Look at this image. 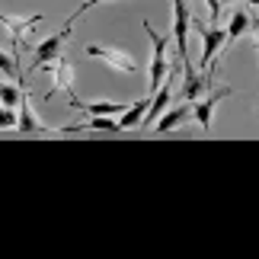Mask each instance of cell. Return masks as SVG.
<instances>
[{
    "label": "cell",
    "instance_id": "obj_1",
    "mask_svg": "<svg viewBox=\"0 0 259 259\" xmlns=\"http://www.w3.org/2000/svg\"><path fill=\"white\" fill-rule=\"evenodd\" d=\"M141 29L147 32V38H151V74H147V87H151V93H154V90L163 83V77L170 74V55H166L170 35L157 32L151 26V19H141Z\"/></svg>",
    "mask_w": 259,
    "mask_h": 259
},
{
    "label": "cell",
    "instance_id": "obj_2",
    "mask_svg": "<svg viewBox=\"0 0 259 259\" xmlns=\"http://www.w3.org/2000/svg\"><path fill=\"white\" fill-rule=\"evenodd\" d=\"M42 13H32V16H10V13H4V10H0V26L7 29L10 32V55H13V61H19V58H23V52H32V45H29V32H32V29L42 23Z\"/></svg>",
    "mask_w": 259,
    "mask_h": 259
},
{
    "label": "cell",
    "instance_id": "obj_3",
    "mask_svg": "<svg viewBox=\"0 0 259 259\" xmlns=\"http://www.w3.org/2000/svg\"><path fill=\"white\" fill-rule=\"evenodd\" d=\"M71 32H74V23H71V19H64V29H58V32H52L48 38H42L38 45H32V61H29L26 74H35V71H42L45 64H52L55 58L64 52V45H67V38H71Z\"/></svg>",
    "mask_w": 259,
    "mask_h": 259
},
{
    "label": "cell",
    "instance_id": "obj_4",
    "mask_svg": "<svg viewBox=\"0 0 259 259\" xmlns=\"http://www.w3.org/2000/svg\"><path fill=\"white\" fill-rule=\"evenodd\" d=\"M192 29L198 32V38H202V55H198V71H208L214 61H218V55L224 52V26H218V23H208L202 26L198 19L192 16Z\"/></svg>",
    "mask_w": 259,
    "mask_h": 259
},
{
    "label": "cell",
    "instance_id": "obj_5",
    "mask_svg": "<svg viewBox=\"0 0 259 259\" xmlns=\"http://www.w3.org/2000/svg\"><path fill=\"white\" fill-rule=\"evenodd\" d=\"M83 55L93 58V61H99V64H106L109 71H115V74H135V71H138L135 55H128L125 48H109V45L90 42V45L83 48Z\"/></svg>",
    "mask_w": 259,
    "mask_h": 259
},
{
    "label": "cell",
    "instance_id": "obj_6",
    "mask_svg": "<svg viewBox=\"0 0 259 259\" xmlns=\"http://www.w3.org/2000/svg\"><path fill=\"white\" fill-rule=\"evenodd\" d=\"M234 90L227 87V83H221V87H214V90H205L202 96L192 103V118L198 122V128H202V135H208L211 132V118H214V109L221 106V99H227Z\"/></svg>",
    "mask_w": 259,
    "mask_h": 259
},
{
    "label": "cell",
    "instance_id": "obj_7",
    "mask_svg": "<svg viewBox=\"0 0 259 259\" xmlns=\"http://www.w3.org/2000/svg\"><path fill=\"white\" fill-rule=\"evenodd\" d=\"M189 29H192L189 0H173V38H176V58L179 61H189Z\"/></svg>",
    "mask_w": 259,
    "mask_h": 259
},
{
    "label": "cell",
    "instance_id": "obj_8",
    "mask_svg": "<svg viewBox=\"0 0 259 259\" xmlns=\"http://www.w3.org/2000/svg\"><path fill=\"white\" fill-rule=\"evenodd\" d=\"M42 71L52 74V87H48L45 99H48V96H55V93H67V96L74 93V77H77V71H74V61H71V58L58 55L52 64H45V67H42Z\"/></svg>",
    "mask_w": 259,
    "mask_h": 259
},
{
    "label": "cell",
    "instance_id": "obj_9",
    "mask_svg": "<svg viewBox=\"0 0 259 259\" xmlns=\"http://www.w3.org/2000/svg\"><path fill=\"white\" fill-rule=\"evenodd\" d=\"M183 87H179V103H195L198 96L205 93L208 87H211V77H208V71H198V67L192 64V58L189 61H183Z\"/></svg>",
    "mask_w": 259,
    "mask_h": 259
},
{
    "label": "cell",
    "instance_id": "obj_10",
    "mask_svg": "<svg viewBox=\"0 0 259 259\" xmlns=\"http://www.w3.org/2000/svg\"><path fill=\"white\" fill-rule=\"evenodd\" d=\"M189 118H192V103H176V106H166L154 122V135H170L176 128H183Z\"/></svg>",
    "mask_w": 259,
    "mask_h": 259
},
{
    "label": "cell",
    "instance_id": "obj_11",
    "mask_svg": "<svg viewBox=\"0 0 259 259\" xmlns=\"http://www.w3.org/2000/svg\"><path fill=\"white\" fill-rule=\"evenodd\" d=\"M67 103H71V109H80V112H87V115H118L128 106L125 99L122 103H115V99H77L74 93L67 96Z\"/></svg>",
    "mask_w": 259,
    "mask_h": 259
},
{
    "label": "cell",
    "instance_id": "obj_12",
    "mask_svg": "<svg viewBox=\"0 0 259 259\" xmlns=\"http://www.w3.org/2000/svg\"><path fill=\"white\" fill-rule=\"evenodd\" d=\"M16 128L23 135H48V125H42V118L29 106V93H23V99H19V106H16Z\"/></svg>",
    "mask_w": 259,
    "mask_h": 259
},
{
    "label": "cell",
    "instance_id": "obj_13",
    "mask_svg": "<svg viewBox=\"0 0 259 259\" xmlns=\"http://www.w3.org/2000/svg\"><path fill=\"white\" fill-rule=\"evenodd\" d=\"M147 106H151V99H135V103H128L122 112H118L115 122L122 125V132H128V128H138L144 122V112H147Z\"/></svg>",
    "mask_w": 259,
    "mask_h": 259
},
{
    "label": "cell",
    "instance_id": "obj_14",
    "mask_svg": "<svg viewBox=\"0 0 259 259\" xmlns=\"http://www.w3.org/2000/svg\"><path fill=\"white\" fill-rule=\"evenodd\" d=\"M250 19H253V16L246 13V10H237V13L227 19V29H224V52H227V48H231L243 32H250Z\"/></svg>",
    "mask_w": 259,
    "mask_h": 259
},
{
    "label": "cell",
    "instance_id": "obj_15",
    "mask_svg": "<svg viewBox=\"0 0 259 259\" xmlns=\"http://www.w3.org/2000/svg\"><path fill=\"white\" fill-rule=\"evenodd\" d=\"M23 93H26V90H19L16 83H4V80H0V106L16 109L19 99H23Z\"/></svg>",
    "mask_w": 259,
    "mask_h": 259
},
{
    "label": "cell",
    "instance_id": "obj_16",
    "mask_svg": "<svg viewBox=\"0 0 259 259\" xmlns=\"http://www.w3.org/2000/svg\"><path fill=\"white\" fill-rule=\"evenodd\" d=\"M0 74L19 77V61H13V55H7L4 48H0Z\"/></svg>",
    "mask_w": 259,
    "mask_h": 259
},
{
    "label": "cell",
    "instance_id": "obj_17",
    "mask_svg": "<svg viewBox=\"0 0 259 259\" xmlns=\"http://www.w3.org/2000/svg\"><path fill=\"white\" fill-rule=\"evenodd\" d=\"M4 128H16V109L10 106H0V132Z\"/></svg>",
    "mask_w": 259,
    "mask_h": 259
},
{
    "label": "cell",
    "instance_id": "obj_18",
    "mask_svg": "<svg viewBox=\"0 0 259 259\" xmlns=\"http://www.w3.org/2000/svg\"><path fill=\"white\" fill-rule=\"evenodd\" d=\"M205 7H208V13H211V23H218V19H221V0H205Z\"/></svg>",
    "mask_w": 259,
    "mask_h": 259
},
{
    "label": "cell",
    "instance_id": "obj_19",
    "mask_svg": "<svg viewBox=\"0 0 259 259\" xmlns=\"http://www.w3.org/2000/svg\"><path fill=\"white\" fill-rule=\"evenodd\" d=\"M246 4H250V7H253V10H256V7H259V0H246Z\"/></svg>",
    "mask_w": 259,
    "mask_h": 259
},
{
    "label": "cell",
    "instance_id": "obj_20",
    "mask_svg": "<svg viewBox=\"0 0 259 259\" xmlns=\"http://www.w3.org/2000/svg\"><path fill=\"white\" fill-rule=\"evenodd\" d=\"M221 4H237V0H221Z\"/></svg>",
    "mask_w": 259,
    "mask_h": 259
}]
</instances>
